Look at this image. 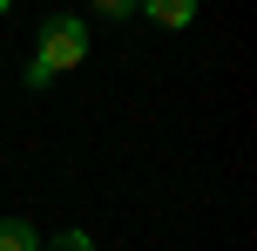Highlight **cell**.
<instances>
[{"mask_svg":"<svg viewBox=\"0 0 257 251\" xmlns=\"http://www.w3.org/2000/svg\"><path fill=\"white\" fill-rule=\"evenodd\" d=\"M81 61H88V27L75 14H54V21H41V54L27 61V89H48L54 75H68Z\"/></svg>","mask_w":257,"mask_h":251,"instance_id":"cell-1","label":"cell"},{"mask_svg":"<svg viewBox=\"0 0 257 251\" xmlns=\"http://www.w3.org/2000/svg\"><path fill=\"white\" fill-rule=\"evenodd\" d=\"M142 14H149L156 27H190V21H196V0H149Z\"/></svg>","mask_w":257,"mask_h":251,"instance_id":"cell-2","label":"cell"},{"mask_svg":"<svg viewBox=\"0 0 257 251\" xmlns=\"http://www.w3.org/2000/svg\"><path fill=\"white\" fill-rule=\"evenodd\" d=\"M0 251H41V231L27 217H0Z\"/></svg>","mask_w":257,"mask_h":251,"instance_id":"cell-3","label":"cell"},{"mask_svg":"<svg viewBox=\"0 0 257 251\" xmlns=\"http://www.w3.org/2000/svg\"><path fill=\"white\" fill-rule=\"evenodd\" d=\"M41 251H95V244H88V231H61V238L41 244Z\"/></svg>","mask_w":257,"mask_h":251,"instance_id":"cell-4","label":"cell"},{"mask_svg":"<svg viewBox=\"0 0 257 251\" xmlns=\"http://www.w3.org/2000/svg\"><path fill=\"white\" fill-rule=\"evenodd\" d=\"M0 14H7V0H0Z\"/></svg>","mask_w":257,"mask_h":251,"instance_id":"cell-5","label":"cell"}]
</instances>
